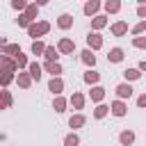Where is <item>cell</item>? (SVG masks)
Instances as JSON below:
<instances>
[{"instance_id": "8", "label": "cell", "mask_w": 146, "mask_h": 146, "mask_svg": "<svg viewBox=\"0 0 146 146\" xmlns=\"http://www.w3.org/2000/svg\"><path fill=\"white\" fill-rule=\"evenodd\" d=\"M48 91H52L55 96H62V91H64V80H62V78H50Z\"/></svg>"}, {"instance_id": "10", "label": "cell", "mask_w": 146, "mask_h": 146, "mask_svg": "<svg viewBox=\"0 0 146 146\" xmlns=\"http://www.w3.org/2000/svg\"><path fill=\"white\" fill-rule=\"evenodd\" d=\"M16 82H18V87H21V89H30V87H32V75H30V73H25V71H18Z\"/></svg>"}, {"instance_id": "23", "label": "cell", "mask_w": 146, "mask_h": 146, "mask_svg": "<svg viewBox=\"0 0 146 146\" xmlns=\"http://www.w3.org/2000/svg\"><path fill=\"white\" fill-rule=\"evenodd\" d=\"M43 57H46V62H57L59 50H57L55 46H48V48H46V52H43Z\"/></svg>"}, {"instance_id": "13", "label": "cell", "mask_w": 146, "mask_h": 146, "mask_svg": "<svg viewBox=\"0 0 146 146\" xmlns=\"http://www.w3.org/2000/svg\"><path fill=\"white\" fill-rule=\"evenodd\" d=\"M2 71L16 73V71H21V68H18V64H16V59H14V57H7V55H2Z\"/></svg>"}, {"instance_id": "32", "label": "cell", "mask_w": 146, "mask_h": 146, "mask_svg": "<svg viewBox=\"0 0 146 146\" xmlns=\"http://www.w3.org/2000/svg\"><path fill=\"white\" fill-rule=\"evenodd\" d=\"M123 75H125V80H139L141 78V71L139 68H125Z\"/></svg>"}, {"instance_id": "1", "label": "cell", "mask_w": 146, "mask_h": 146, "mask_svg": "<svg viewBox=\"0 0 146 146\" xmlns=\"http://www.w3.org/2000/svg\"><path fill=\"white\" fill-rule=\"evenodd\" d=\"M48 32H50V23H48V21L32 23V25L27 27V34H30V36H34V41H39V36H43V34H48Z\"/></svg>"}, {"instance_id": "9", "label": "cell", "mask_w": 146, "mask_h": 146, "mask_svg": "<svg viewBox=\"0 0 146 146\" xmlns=\"http://www.w3.org/2000/svg\"><path fill=\"white\" fill-rule=\"evenodd\" d=\"M80 59H82V64H87L89 68L96 66V55H94V50H89V48H84V50L80 52Z\"/></svg>"}, {"instance_id": "3", "label": "cell", "mask_w": 146, "mask_h": 146, "mask_svg": "<svg viewBox=\"0 0 146 146\" xmlns=\"http://www.w3.org/2000/svg\"><path fill=\"white\" fill-rule=\"evenodd\" d=\"M57 50H59L62 55H73V50H75V41H73V39H68V36H64V39H59Z\"/></svg>"}, {"instance_id": "14", "label": "cell", "mask_w": 146, "mask_h": 146, "mask_svg": "<svg viewBox=\"0 0 146 146\" xmlns=\"http://www.w3.org/2000/svg\"><path fill=\"white\" fill-rule=\"evenodd\" d=\"M43 71L50 73L52 78H59V73H62V64H59V62H46V64H43Z\"/></svg>"}, {"instance_id": "20", "label": "cell", "mask_w": 146, "mask_h": 146, "mask_svg": "<svg viewBox=\"0 0 146 146\" xmlns=\"http://www.w3.org/2000/svg\"><path fill=\"white\" fill-rule=\"evenodd\" d=\"M41 71H43V66H41V64H36V62H32V64H30V68H27V73H30V75H32V80H36V82L41 80Z\"/></svg>"}, {"instance_id": "26", "label": "cell", "mask_w": 146, "mask_h": 146, "mask_svg": "<svg viewBox=\"0 0 146 146\" xmlns=\"http://www.w3.org/2000/svg\"><path fill=\"white\" fill-rule=\"evenodd\" d=\"M16 80V75L14 73H9V71H2V78H0V84H2V89H7L11 82Z\"/></svg>"}, {"instance_id": "33", "label": "cell", "mask_w": 146, "mask_h": 146, "mask_svg": "<svg viewBox=\"0 0 146 146\" xmlns=\"http://www.w3.org/2000/svg\"><path fill=\"white\" fill-rule=\"evenodd\" d=\"M0 94H2V110H9V107H11V103H14V98H11V94H9L7 89H2Z\"/></svg>"}, {"instance_id": "24", "label": "cell", "mask_w": 146, "mask_h": 146, "mask_svg": "<svg viewBox=\"0 0 146 146\" xmlns=\"http://www.w3.org/2000/svg\"><path fill=\"white\" fill-rule=\"evenodd\" d=\"M110 112H112V110H110V105H103V103H100V105H96V110H94V116H96V119H105Z\"/></svg>"}, {"instance_id": "39", "label": "cell", "mask_w": 146, "mask_h": 146, "mask_svg": "<svg viewBox=\"0 0 146 146\" xmlns=\"http://www.w3.org/2000/svg\"><path fill=\"white\" fill-rule=\"evenodd\" d=\"M137 107H146V91L141 96H137Z\"/></svg>"}, {"instance_id": "22", "label": "cell", "mask_w": 146, "mask_h": 146, "mask_svg": "<svg viewBox=\"0 0 146 146\" xmlns=\"http://www.w3.org/2000/svg\"><path fill=\"white\" fill-rule=\"evenodd\" d=\"M89 96H91V100H94V103H98V105H100V100L105 98V89H103V87H91Z\"/></svg>"}, {"instance_id": "6", "label": "cell", "mask_w": 146, "mask_h": 146, "mask_svg": "<svg viewBox=\"0 0 146 146\" xmlns=\"http://www.w3.org/2000/svg\"><path fill=\"white\" fill-rule=\"evenodd\" d=\"M110 110H112V114H114V116H119V119L128 114V105H125L123 100H119V98H116V100L110 105Z\"/></svg>"}, {"instance_id": "38", "label": "cell", "mask_w": 146, "mask_h": 146, "mask_svg": "<svg viewBox=\"0 0 146 146\" xmlns=\"http://www.w3.org/2000/svg\"><path fill=\"white\" fill-rule=\"evenodd\" d=\"M137 16L141 21H146V5H137Z\"/></svg>"}, {"instance_id": "36", "label": "cell", "mask_w": 146, "mask_h": 146, "mask_svg": "<svg viewBox=\"0 0 146 146\" xmlns=\"http://www.w3.org/2000/svg\"><path fill=\"white\" fill-rule=\"evenodd\" d=\"M132 46H135V48H144V50H146V36H132Z\"/></svg>"}, {"instance_id": "34", "label": "cell", "mask_w": 146, "mask_h": 146, "mask_svg": "<svg viewBox=\"0 0 146 146\" xmlns=\"http://www.w3.org/2000/svg\"><path fill=\"white\" fill-rule=\"evenodd\" d=\"M64 146H80V137H78L75 132L66 135V137H64Z\"/></svg>"}, {"instance_id": "18", "label": "cell", "mask_w": 146, "mask_h": 146, "mask_svg": "<svg viewBox=\"0 0 146 146\" xmlns=\"http://www.w3.org/2000/svg\"><path fill=\"white\" fill-rule=\"evenodd\" d=\"M75 110H84V96L80 94V91H73V96H71V100H68Z\"/></svg>"}, {"instance_id": "30", "label": "cell", "mask_w": 146, "mask_h": 146, "mask_svg": "<svg viewBox=\"0 0 146 146\" xmlns=\"http://www.w3.org/2000/svg\"><path fill=\"white\" fill-rule=\"evenodd\" d=\"M14 59H16V64H18V68H30V64H32V62L27 59V55H23V52H18V55H16Z\"/></svg>"}, {"instance_id": "16", "label": "cell", "mask_w": 146, "mask_h": 146, "mask_svg": "<svg viewBox=\"0 0 146 146\" xmlns=\"http://www.w3.org/2000/svg\"><path fill=\"white\" fill-rule=\"evenodd\" d=\"M66 105H68V100H66L64 96H55V100H52V110H55L57 114L66 112Z\"/></svg>"}, {"instance_id": "31", "label": "cell", "mask_w": 146, "mask_h": 146, "mask_svg": "<svg viewBox=\"0 0 146 146\" xmlns=\"http://www.w3.org/2000/svg\"><path fill=\"white\" fill-rule=\"evenodd\" d=\"M36 14H39V5H36V2L27 5V9H25V16H27L30 21H34V18H36Z\"/></svg>"}, {"instance_id": "27", "label": "cell", "mask_w": 146, "mask_h": 146, "mask_svg": "<svg viewBox=\"0 0 146 146\" xmlns=\"http://www.w3.org/2000/svg\"><path fill=\"white\" fill-rule=\"evenodd\" d=\"M130 32H132L135 36H144V32H146V21H139V23H135V25L130 27Z\"/></svg>"}, {"instance_id": "12", "label": "cell", "mask_w": 146, "mask_h": 146, "mask_svg": "<svg viewBox=\"0 0 146 146\" xmlns=\"http://www.w3.org/2000/svg\"><path fill=\"white\" fill-rule=\"evenodd\" d=\"M123 57H125L123 48H112V50L107 52V62H112V64H119V62H123Z\"/></svg>"}, {"instance_id": "4", "label": "cell", "mask_w": 146, "mask_h": 146, "mask_svg": "<svg viewBox=\"0 0 146 146\" xmlns=\"http://www.w3.org/2000/svg\"><path fill=\"white\" fill-rule=\"evenodd\" d=\"M110 32H112V36H125L128 34V23L125 21H116V23H112Z\"/></svg>"}, {"instance_id": "21", "label": "cell", "mask_w": 146, "mask_h": 146, "mask_svg": "<svg viewBox=\"0 0 146 146\" xmlns=\"http://www.w3.org/2000/svg\"><path fill=\"white\" fill-rule=\"evenodd\" d=\"M98 80H100V73H96L94 68H89V71L84 73V82H87V84H94V87H98Z\"/></svg>"}, {"instance_id": "28", "label": "cell", "mask_w": 146, "mask_h": 146, "mask_svg": "<svg viewBox=\"0 0 146 146\" xmlns=\"http://www.w3.org/2000/svg\"><path fill=\"white\" fill-rule=\"evenodd\" d=\"M107 25V18L105 16H96V18H91V30H103Z\"/></svg>"}, {"instance_id": "5", "label": "cell", "mask_w": 146, "mask_h": 146, "mask_svg": "<svg viewBox=\"0 0 146 146\" xmlns=\"http://www.w3.org/2000/svg\"><path fill=\"white\" fill-rule=\"evenodd\" d=\"M114 91H116L119 100H125V98H130V96H132V91H135V89H132L128 82H121V84H116V89H114Z\"/></svg>"}, {"instance_id": "35", "label": "cell", "mask_w": 146, "mask_h": 146, "mask_svg": "<svg viewBox=\"0 0 146 146\" xmlns=\"http://www.w3.org/2000/svg\"><path fill=\"white\" fill-rule=\"evenodd\" d=\"M11 7H14L16 11H23V14H25V9H27V2H25V0H11Z\"/></svg>"}, {"instance_id": "25", "label": "cell", "mask_w": 146, "mask_h": 146, "mask_svg": "<svg viewBox=\"0 0 146 146\" xmlns=\"http://www.w3.org/2000/svg\"><path fill=\"white\" fill-rule=\"evenodd\" d=\"M46 48H48V46H46L43 41H32V48H30V50H32V55H36V57H39V55H43V52H46Z\"/></svg>"}, {"instance_id": "40", "label": "cell", "mask_w": 146, "mask_h": 146, "mask_svg": "<svg viewBox=\"0 0 146 146\" xmlns=\"http://www.w3.org/2000/svg\"><path fill=\"white\" fill-rule=\"evenodd\" d=\"M139 71H144V73H146V59H144V62H139Z\"/></svg>"}, {"instance_id": "15", "label": "cell", "mask_w": 146, "mask_h": 146, "mask_svg": "<svg viewBox=\"0 0 146 146\" xmlns=\"http://www.w3.org/2000/svg\"><path fill=\"white\" fill-rule=\"evenodd\" d=\"M119 141H121V146H132L135 144V132L132 130H121L119 132Z\"/></svg>"}, {"instance_id": "37", "label": "cell", "mask_w": 146, "mask_h": 146, "mask_svg": "<svg viewBox=\"0 0 146 146\" xmlns=\"http://www.w3.org/2000/svg\"><path fill=\"white\" fill-rule=\"evenodd\" d=\"M30 25H32V21H30L25 14H21V16H18V27H30Z\"/></svg>"}, {"instance_id": "7", "label": "cell", "mask_w": 146, "mask_h": 146, "mask_svg": "<svg viewBox=\"0 0 146 146\" xmlns=\"http://www.w3.org/2000/svg\"><path fill=\"white\" fill-rule=\"evenodd\" d=\"M100 7H103V5H100L98 0H89V2H84L82 11H84L87 16H94V18H96V16H98V9H100Z\"/></svg>"}, {"instance_id": "11", "label": "cell", "mask_w": 146, "mask_h": 146, "mask_svg": "<svg viewBox=\"0 0 146 146\" xmlns=\"http://www.w3.org/2000/svg\"><path fill=\"white\" fill-rule=\"evenodd\" d=\"M57 27H59V30H71V27H73V16H71V14H59Z\"/></svg>"}, {"instance_id": "17", "label": "cell", "mask_w": 146, "mask_h": 146, "mask_svg": "<svg viewBox=\"0 0 146 146\" xmlns=\"http://www.w3.org/2000/svg\"><path fill=\"white\" fill-rule=\"evenodd\" d=\"M87 123V119H84V114H73L71 119H68V128H73V130H78V128H82Z\"/></svg>"}, {"instance_id": "2", "label": "cell", "mask_w": 146, "mask_h": 146, "mask_svg": "<svg viewBox=\"0 0 146 146\" xmlns=\"http://www.w3.org/2000/svg\"><path fill=\"white\" fill-rule=\"evenodd\" d=\"M87 48L89 50H100L103 48V36L98 32H89L87 34Z\"/></svg>"}, {"instance_id": "29", "label": "cell", "mask_w": 146, "mask_h": 146, "mask_svg": "<svg viewBox=\"0 0 146 146\" xmlns=\"http://www.w3.org/2000/svg\"><path fill=\"white\" fill-rule=\"evenodd\" d=\"M2 52H5L7 57H16V55L21 52V46H18V43H9L7 48H2Z\"/></svg>"}, {"instance_id": "19", "label": "cell", "mask_w": 146, "mask_h": 146, "mask_svg": "<svg viewBox=\"0 0 146 146\" xmlns=\"http://www.w3.org/2000/svg\"><path fill=\"white\" fill-rule=\"evenodd\" d=\"M103 9H105L107 14H119V11H121V2H119V0H107V2L103 5Z\"/></svg>"}]
</instances>
